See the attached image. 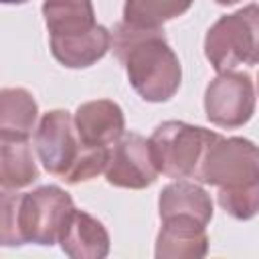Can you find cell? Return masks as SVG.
I'll use <instances>...</instances> for the list:
<instances>
[{
  "mask_svg": "<svg viewBox=\"0 0 259 259\" xmlns=\"http://www.w3.org/2000/svg\"><path fill=\"white\" fill-rule=\"evenodd\" d=\"M255 87L247 73L223 71L206 87L204 111L219 127H241L255 111Z\"/></svg>",
  "mask_w": 259,
  "mask_h": 259,
  "instance_id": "cell-6",
  "label": "cell"
},
{
  "mask_svg": "<svg viewBox=\"0 0 259 259\" xmlns=\"http://www.w3.org/2000/svg\"><path fill=\"white\" fill-rule=\"evenodd\" d=\"M217 136V132L184 121L160 123L150 138L158 170L168 178L196 180L202 156Z\"/></svg>",
  "mask_w": 259,
  "mask_h": 259,
  "instance_id": "cell-4",
  "label": "cell"
},
{
  "mask_svg": "<svg viewBox=\"0 0 259 259\" xmlns=\"http://www.w3.org/2000/svg\"><path fill=\"white\" fill-rule=\"evenodd\" d=\"M0 184L2 190H16L38 178V168L28 140L0 138Z\"/></svg>",
  "mask_w": 259,
  "mask_h": 259,
  "instance_id": "cell-16",
  "label": "cell"
},
{
  "mask_svg": "<svg viewBox=\"0 0 259 259\" xmlns=\"http://www.w3.org/2000/svg\"><path fill=\"white\" fill-rule=\"evenodd\" d=\"M109 160V148L105 146H83L79 158L75 160V164L71 166V170L65 174V182L69 184H79V182H87L91 178H95L97 174L105 172Z\"/></svg>",
  "mask_w": 259,
  "mask_h": 259,
  "instance_id": "cell-19",
  "label": "cell"
},
{
  "mask_svg": "<svg viewBox=\"0 0 259 259\" xmlns=\"http://www.w3.org/2000/svg\"><path fill=\"white\" fill-rule=\"evenodd\" d=\"M111 47V32L97 24L89 32L73 34V36H51V53L53 57L69 67L83 69L97 63Z\"/></svg>",
  "mask_w": 259,
  "mask_h": 259,
  "instance_id": "cell-12",
  "label": "cell"
},
{
  "mask_svg": "<svg viewBox=\"0 0 259 259\" xmlns=\"http://www.w3.org/2000/svg\"><path fill=\"white\" fill-rule=\"evenodd\" d=\"M160 170L150 140L140 134L121 136L109 150L105 166V178L109 184L119 188L140 190L156 182Z\"/></svg>",
  "mask_w": 259,
  "mask_h": 259,
  "instance_id": "cell-8",
  "label": "cell"
},
{
  "mask_svg": "<svg viewBox=\"0 0 259 259\" xmlns=\"http://www.w3.org/2000/svg\"><path fill=\"white\" fill-rule=\"evenodd\" d=\"M73 210V198L59 186H40L24 194L2 190L0 241L6 247L55 245Z\"/></svg>",
  "mask_w": 259,
  "mask_h": 259,
  "instance_id": "cell-2",
  "label": "cell"
},
{
  "mask_svg": "<svg viewBox=\"0 0 259 259\" xmlns=\"http://www.w3.org/2000/svg\"><path fill=\"white\" fill-rule=\"evenodd\" d=\"M61 249L73 259H103L109 253V235L101 221L85 210H73L63 233Z\"/></svg>",
  "mask_w": 259,
  "mask_h": 259,
  "instance_id": "cell-11",
  "label": "cell"
},
{
  "mask_svg": "<svg viewBox=\"0 0 259 259\" xmlns=\"http://www.w3.org/2000/svg\"><path fill=\"white\" fill-rule=\"evenodd\" d=\"M221 208L237 221H249L259 214V182L239 188H219Z\"/></svg>",
  "mask_w": 259,
  "mask_h": 259,
  "instance_id": "cell-18",
  "label": "cell"
},
{
  "mask_svg": "<svg viewBox=\"0 0 259 259\" xmlns=\"http://www.w3.org/2000/svg\"><path fill=\"white\" fill-rule=\"evenodd\" d=\"M217 4H223V6H227V4H235V2H239V0H214Z\"/></svg>",
  "mask_w": 259,
  "mask_h": 259,
  "instance_id": "cell-20",
  "label": "cell"
},
{
  "mask_svg": "<svg viewBox=\"0 0 259 259\" xmlns=\"http://www.w3.org/2000/svg\"><path fill=\"white\" fill-rule=\"evenodd\" d=\"M38 105L22 87H6L0 91V138L28 140L34 130Z\"/></svg>",
  "mask_w": 259,
  "mask_h": 259,
  "instance_id": "cell-14",
  "label": "cell"
},
{
  "mask_svg": "<svg viewBox=\"0 0 259 259\" xmlns=\"http://www.w3.org/2000/svg\"><path fill=\"white\" fill-rule=\"evenodd\" d=\"M196 180L219 188L259 182V146L247 138H223L219 134L202 156Z\"/></svg>",
  "mask_w": 259,
  "mask_h": 259,
  "instance_id": "cell-5",
  "label": "cell"
},
{
  "mask_svg": "<svg viewBox=\"0 0 259 259\" xmlns=\"http://www.w3.org/2000/svg\"><path fill=\"white\" fill-rule=\"evenodd\" d=\"M208 251L206 227L188 217L164 219L156 239L158 259H200Z\"/></svg>",
  "mask_w": 259,
  "mask_h": 259,
  "instance_id": "cell-10",
  "label": "cell"
},
{
  "mask_svg": "<svg viewBox=\"0 0 259 259\" xmlns=\"http://www.w3.org/2000/svg\"><path fill=\"white\" fill-rule=\"evenodd\" d=\"M257 91H259V77H257Z\"/></svg>",
  "mask_w": 259,
  "mask_h": 259,
  "instance_id": "cell-22",
  "label": "cell"
},
{
  "mask_svg": "<svg viewBox=\"0 0 259 259\" xmlns=\"http://www.w3.org/2000/svg\"><path fill=\"white\" fill-rule=\"evenodd\" d=\"M75 125L79 138L85 146H105L115 144L125 130V119L121 107L111 99H95L81 103L75 113Z\"/></svg>",
  "mask_w": 259,
  "mask_h": 259,
  "instance_id": "cell-9",
  "label": "cell"
},
{
  "mask_svg": "<svg viewBox=\"0 0 259 259\" xmlns=\"http://www.w3.org/2000/svg\"><path fill=\"white\" fill-rule=\"evenodd\" d=\"M83 146L85 144L79 138L75 117H71L69 111L53 109L40 117L34 134V148L49 174L65 178Z\"/></svg>",
  "mask_w": 259,
  "mask_h": 259,
  "instance_id": "cell-7",
  "label": "cell"
},
{
  "mask_svg": "<svg viewBox=\"0 0 259 259\" xmlns=\"http://www.w3.org/2000/svg\"><path fill=\"white\" fill-rule=\"evenodd\" d=\"M42 16L51 36L83 34L97 26L91 0H45Z\"/></svg>",
  "mask_w": 259,
  "mask_h": 259,
  "instance_id": "cell-15",
  "label": "cell"
},
{
  "mask_svg": "<svg viewBox=\"0 0 259 259\" xmlns=\"http://www.w3.org/2000/svg\"><path fill=\"white\" fill-rule=\"evenodd\" d=\"M4 4H20V2H26V0H2Z\"/></svg>",
  "mask_w": 259,
  "mask_h": 259,
  "instance_id": "cell-21",
  "label": "cell"
},
{
  "mask_svg": "<svg viewBox=\"0 0 259 259\" xmlns=\"http://www.w3.org/2000/svg\"><path fill=\"white\" fill-rule=\"evenodd\" d=\"M192 0H125L123 22L142 28H162L164 22L184 14Z\"/></svg>",
  "mask_w": 259,
  "mask_h": 259,
  "instance_id": "cell-17",
  "label": "cell"
},
{
  "mask_svg": "<svg viewBox=\"0 0 259 259\" xmlns=\"http://www.w3.org/2000/svg\"><path fill=\"white\" fill-rule=\"evenodd\" d=\"M204 55L214 71H233L237 65L259 63V4L221 16L206 32Z\"/></svg>",
  "mask_w": 259,
  "mask_h": 259,
  "instance_id": "cell-3",
  "label": "cell"
},
{
  "mask_svg": "<svg viewBox=\"0 0 259 259\" xmlns=\"http://www.w3.org/2000/svg\"><path fill=\"white\" fill-rule=\"evenodd\" d=\"M158 208H160L162 221L170 217H188L206 227L212 219L210 196L206 194L202 186L188 182V180H178V182L168 184L160 192Z\"/></svg>",
  "mask_w": 259,
  "mask_h": 259,
  "instance_id": "cell-13",
  "label": "cell"
},
{
  "mask_svg": "<svg viewBox=\"0 0 259 259\" xmlns=\"http://www.w3.org/2000/svg\"><path fill=\"white\" fill-rule=\"evenodd\" d=\"M111 47L125 67L134 91L152 103L168 101L180 87L182 69L162 28H142L119 22L111 34Z\"/></svg>",
  "mask_w": 259,
  "mask_h": 259,
  "instance_id": "cell-1",
  "label": "cell"
}]
</instances>
